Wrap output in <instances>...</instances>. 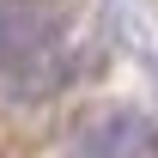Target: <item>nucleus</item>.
Wrapping results in <instances>:
<instances>
[{"instance_id": "obj_1", "label": "nucleus", "mask_w": 158, "mask_h": 158, "mask_svg": "<svg viewBox=\"0 0 158 158\" xmlns=\"http://www.w3.org/2000/svg\"><path fill=\"white\" fill-rule=\"evenodd\" d=\"M67 79V24L43 0H0V91L43 103Z\"/></svg>"}, {"instance_id": "obj_2", "label": "nucleus", "mask_w": 158, "mask_h": 158, "mask_svg": "<svg viewBox=\"0 0 158 158\" xmlns=\"http://www.w3.org/2000/svg\"><path fill=\"white\" fill-rule=\"evenodd\" d=\"M152 146H158V134H152L146 116H134V110H110V116H98V122L79 128V140H73L67 158H146Z\"/></svg>"}]
</instances>
